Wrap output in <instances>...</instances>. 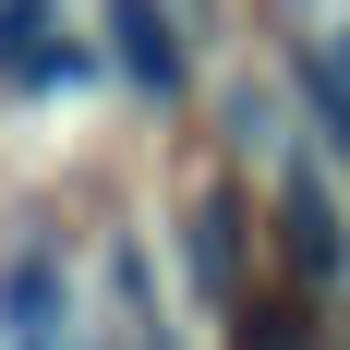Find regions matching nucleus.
<instances>
[{
	"label": "nucleus",
	"instance_id": "5",
	"mask_svg": "<svg viewBox=\"0 0 350 350\" xmlns=\"http://www.w3.org/2000/svg\"><path fill=\"white\" fill-rule=\"evenodd\" d=\"M242 350H314V314H302V302H254V314H242Z\"/></svg>",
	"mask_w": 350,
	"mask_h": 350
},
{
	"label": "nucleus",
	"instance_id": "1",
	"mask_svg": "<svg viewBox=\"0 0 350 350\" xmlns=\"http://www.w3.org/2000/svg\"><path fill=\"white\" fill-rule=\"evenodd\" d=\"M0 338H12V350H85V338H72V302H61L49 242H25L12 266H0Z\"/></svg>",
	"mask_w": 350,
	"mask_h": 350
},
{
	"label": "nucleus",
	"instance_id": "2",
	"mask_svg": "<svg viewBox=\"0 0 350 350\" xmlns=\"http://www.w3.org/2000/svg\"><path fill=\"white\" fill-rule=\"evenodd\" d=\"M278 254H290L302 290H326L350 266V230H338V206H326V181H290V193H278Z\"/></svg>",
	"mask_w": 350,
	"mask_h": 350
},
{
	"label": "nucleus",
	"instance_id": "3",
	"mask_svg": "<svg viewBox=\"0 0 350 350\" xmlns=\"http://www.w3.org/2000/svg\"><path fill=\"white\" fill-rule=\"evenodd\" d=\"M109 36H121V72H133V85L181 97V49H170V12H157V0H109Z\"/></svg>",
	"mask_w": 350,
	"mask_h": 350
},
{
	"label": "nucleus",
	"instance_id": "6",
	"mask_svg": "<svg viewBox=\"0 0 350 350\" xmlns=\"http://www.w3.org/2000/svg\"><path fill=\"white\" fill-rule=\"evenodd\" d=\"M338 85H350V36H338Z\"/></svg>",
	"mask_w": 350,
	"mask_h": 350
},
{
	"label": "nucleus",
	"instance_id": "4",
	"mask_svg": "<svg viewBox=\"0 0 350 350\" xmlns=\"http://www.w3.org/2000/svg\"><path fill=\"white\" fill-rule=\"evenodd\" d=\"M193 290H206V302H230V290H242V206H230V193H206V206H193Z\"/></svg>",
	"mask_w": 350,
	"mask_h": 350
}]
</instances>
